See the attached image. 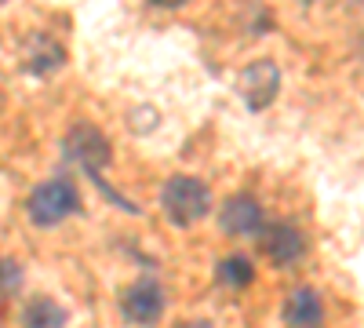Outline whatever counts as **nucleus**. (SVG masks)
I'll return each mask as SVG.
<instances>
[{
	"label": "nucleus",
	"mask_w": 364,
	"mask_h": 328,
	"mask_svg": "<svg viewBox=\"0 0 364 328\" xmlns=\"http://www.w3.org/2000/svg\"><path fill=\"white\" fill-rule=\"evenodd\" d=\"M219 226L223 233L230 237H248V233H259L262 226V204L252 197V194H233L223 212H219Z\"/></svg>",
	"instance_id": "0eeeda50"
},
{
	"label": "nucleus",
	"mask_w": 364,
	"mask_h": 328,
	"mask_svg": "<svg viewBox=\"0 0 364 328\" xmlns=\"http://www.w3.org/2000/svg\"><path fill=\"white\" fill-rule=\"evenodd\" d=\"M0 4H8V0H0Z\"/></svg>",
	"instance_id": "2eb2a0df"
},
{
	"label": "nucleus",
	"mask_w": 364,
	"mask_h": 328,
	"mask_svg": "<svg viewBox=\"0 0 364 328\" xmlns=\"http://www.w3.org/2000/svg\"><path fill=\"white\" fill-rule=\"evenodd\" d=\"M77 208H80V197H77L70 179H48V183H41L33 194H29L26 216H29V223H33V226L51 230L58 223H66Z\"/></svg>",
	"instance_id": "f03ea898"
},
{
	"label": "nucleus",
	"mask_w": 364,
	"mask_h": 328,
	"mask_svg": "<svg viewBox=\"0 0 364 328\" xmlns=\"http://www.w3.org/2000/svg\"><path fill=\"white\" fill-rule=\"evenodd\" d=\"M178 328H215V324H211V321H182Z\"/></svg>",
	"instance_id": "4468645a"
},
{
	"label": "nucleus",
	"mask_w": 364,
	"mask_h": 328,
	"mask_svg": "<svg viewBox=\"0 0 364 328\" xmlns=\"http://www.w3.org/2000/svg\"><path fill=\"white\" fill-rule=\"evenodd\" d=\"M18 288H22V266L8 255H0V303H8Z\"/></svg>",
	"instance_id": "f8f14e48"
},
{
	"label": "nucleus",
	"mask_w": 364,
	"mask_h": 328,
	"mask_svg": "<svg viewBox=\"0 0 364 328\" xmlns=\"http://www.w3.org/2000/svg\"><path fill=\"white\" fill-rule=\"evenodd\" d=\"M161 208L171 226H193L211 212V190L193 175H175L161 190Z\"/></svg>",
	"instance_id": "f257e3e1"
},
{
	"label": "nucleus",
	"mask_w": 364,
	"mask_h": 328,
	"mask_svg": "<svg viewBox=\"0 0 364 328\" xmlns=\"http://www.w3.org/2000/svg\"><path fill=\"white\" fill-rule=\"evenodd\" d=\"M284 324L288 328H321L324 324V303L317 288H295L284 303Z\"/></svg>",
	"instance_id": "6e6552de"
},
{
	"label": "nucleus",
	"mask_w": 364,
	"mask_h": 328,
	"mask_svg": "<svg viewBox=\"0 0 364 328\" xmlns=\"http://www.w3.org/2000/svg\"><path fill=\"white\" fill-rule=\"evenodd\" d=\"M63 154L70 164L84 168L91 179H99V171L109 164V139L95 128V125H73L70 135L63 139Z\"/></svg>",
	"instance_id": "7ed1b4c3"
},
{
	"label": "nucleus",
	"mask_w": 364,
	"mask_h": 328,
	"mask_svg": "<svg viewBox=\"0 0 364 328\" xmlns=\"http://www.w3.org/2000/svg\"><path fill=\"white\" fill-rule=\"evenodd\" d=\"M259 252L273 263V266H291L306 255V237L288 223H273V226H259Z\"/></svg>",
	"instance_id": "423d86ee"
},
{
	"label": "nucleus",
	"mask_w": 364,
	"mask_h": 328,
	"mask_svg": "<svg viewBox=\"0 0 364 328\" xmlns=\"http://www.w3.org/2000/svg\"><path fill=\"white\" fill-rule=\"evenodd\" d=\"M215 281L230 292H240L255 281V266L245 259V255H226L219 266H215Z\"/></svg>",
	"instance_id": "9b49d317"
},
{
	"label": "nucleus",
	"mask_w": 364,
	"mask_h": 328,
	"mask_svg": "<svg viewBox=\"0 0 364 328\" xmlns=\"http://www.w3.org/2000/svg\"><path fill=\"white\" fill-rule=\"evenodd\" d=\"M237 92L245 99L248 110H266L273 99L281 92V70L277 63H269V58H259V63L245 66L237 77Z\"/></svg>",
	"instance_id": "39448f33"
},
{
	"label": "nucleus",
	"mask_w": 364,
	"mask_h": 328,
	"mask_svg": "<svg viewBox=\"0 0 364 328\" xmlns=\"http://www.w3.org/2000/svg\"><path fill=\"white\" fill-rule=\"evenodd\" d=\"M164 307H168L164 288L154 277H139L124 295H120V314H124L132 324H142V328L157 324L164 317Z\"/></svg>",
	"instance_id": "20e7f679"
},
{
	"label": "nucleus",
	"mask_w": 364,
	"mask_h": 328,
	"mask_svg": "<svg viewBox=\"0 0 364 328\" xmlns=\"http://www.w3.org/2000/svg\"><path fill=\"white\" fill-rule=\"evenodd\" d=\"M63 63H66V55H63V48H58V41H51L44 33L29 37V44H26V73L44 77V73H55Z\"/></svg>",
	"instance_id": "1a4fd4ad"
},
{
	"label": "nucleus",
	"mask_w": 364,
	"mask_h": 328,
	"mask_svg": "<svg viewBox=\"0 0 364 328\" xmlns=\"http://www.w3.org/2000/svg\"><path fill=\"white\" fill-rule=\"evenodd\" d=\"M22 328H66V310L48 295H37L22 307Z\"/></svg>",
	"instance_id": "9d476101"
},
{
	"label": "nucleus",
	"mask_w": 364,
	"mask_h": 328,
	"mask_svg": "<svg viewBox=\"0 0 364 328\" xmlns=\"http://www.w3.org/2000/svg\"><path fill=\"white\" fill-rule=\"evenodd\" d=\"M149 4H157V8H182L186 0H149Z\"/></svg>",
	"instance_id": "ddd939ff"
}]
</instances>
